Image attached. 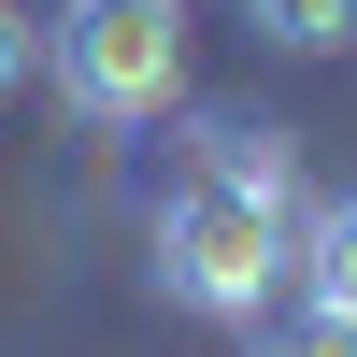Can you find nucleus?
Instances as JSON below:
<instances>
[{"instance_id": "obj_6", "label": "nucleus", "mask_w": 357, "mask_h": 357, "mask_svg": "<svg viewBox=\"0 0 357 357\" xmlns=\"http://www.w3.org/2000/svg\"><path fill=\"white\" fill-rule=\"evenodd\" d=\"M243 357H357V329H329V314H301V329H272V314H257V329H243Z\"/></svg>"}, {"instance_id": "obj_4", "label": "nucleus", "mask_w": 357, "mask_h": 357, "mask_svg": "<svg viewBox=\"0 0 357 357\" xmlns=\"http://www.w3.org/2000/svg\"><path fill=\"white\" fill-rule=\"evenodd\" d=\"M286 272H301V314L357 329V186H329L301 229H286Z\"/></svg>"}, {"instance_id": "obj_3", "label": "nucleus", "mask_w": 357, "mask_h": 357, "mask_svg": "<svg viewBox=\"0 0 357 357\" xmlns=\"http://www.w3.org/2000/svg\"><path fill=\"white\" fill-rule=\"evenodd\" d=\"M186 186H243V200H286L301 215V143L257 129V114H200L186 129Z\"/></svg>"}, {"instance_id": "obj_7", "label": "nucleus", "mask_w": 357, "mask_h": 357, "mask_svg": "<svg viewBox=\"0 0 357 357\" xmlns=\"http://www.w3.org/2000/svg\"><path fill=\"white\" fill-rule=\"evenodd\" d=\"M29 57H43V29H29L15 0H0V100H15V86H29Z\"/></svg>"}, {"instance_id": "obj_1", "label": "nucleus", "mask_w": 357, "mask_h": 357, "mask_svg": "<svg viewBox=\"0 0 357 357\" xmlns=\"http://www.w3.org/2000/svg\"><path fill=\"white\" fill-rule=\"evenodd\" d=\"M286 200H243V186H186L172 172V200H158V229H143V272H158V301L172 314H215V329H257L272 314V286H286Z\"/></svg>"}, {"instance_id": "obj_5", "label": "nucleus", "mask_w": 357, "mask_h": 357, "mask_svg": "<svg viewBox=\"0 0 357 357\" xmlns=\"http://www.w3.org/2000/svg\"><path fill=\"white\" fill-rule=\"evenodd\" d=\"M243 29L272 57H343L357 43V0H243Z\"/></svg>"}, {"instance_id": "obj_2", "label": "nucleus", "mask_w": 357, "mask_h": 357, "mask_svg": "<svg viewBox=\"0 0 357 357\" xmlns=\"http://www.w3.org/2000/svg\"><path fill=\"white\" fill-rule=\"evenodd\" d=\"M43 72L86 129H158L186 100V0H57Z\"/></svg>"}]
</instances>
